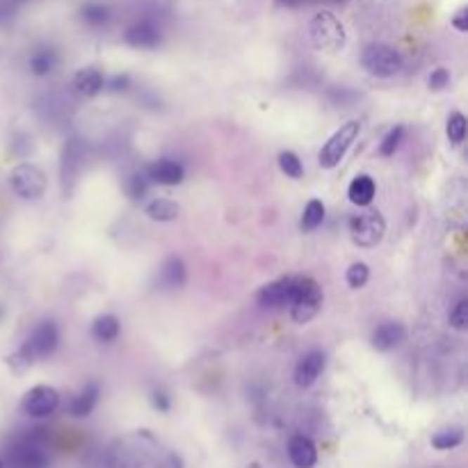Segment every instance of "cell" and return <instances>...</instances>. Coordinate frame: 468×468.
<instances>
[{
    "label": "cell",
    "mask_w": 468,
    "mask_h": 468,
    "mask_svg": "<svg viewBox=\"0 0 468 468\" xmlns=\"http://www.w3.org/2000/svg\"><path fill=\"white\" fill-rule=\"evenodd\" d=\"M58 345H60V329H58V325H55L53 320H44V323L32 332V336L23 343L21 350H18L12 356V359H9V363H12V365L21 363V368H18V370H25V368H30V365L37 359L51 356L55 350H58Z\"/></svg>",
    "instance_id": "obj_1"
},
{
    "label": "cell",
    "mask_w": 468,
    "mask_h": 468,
    "mask_svg": "<svg viewBox=\"0 0 468 468\" xmlns=\"http://www.w3.org/2000/svg\"><path fill=\"white\" fill-rule=\"evenodd\" d=\"M361 133V124L356 122V119H352V122L343 124L338 131L329 137V140L325 142V146L320 149L318 153V162L323 169H334L341 164V160L347 155V151H350V146L356 142V137H359Z\"/></svg>",
    "instance_id": "obj_4"
},
{
    "label": "cell",
    "mask_w": 468,
    "mask_h": 468,
    "mask_svg": "<svg viewBox=\"0 0 468 468\" xmlns=\"http://www.w3.org/2000/svg\"><path fill=\"white\" fill-rule=\"evenodd\" d=\"M466 128H468V122L462 112H453L450 117H448L446 135H448V140H450V144L460 146L466 140Z\"/></svg>",
    "instance_id": "obj_25"
},
{
    "label": "cell",
    "mask_w": 468,
    "mask_h": 468,
    "mask_svg": "<svg viewBox=\"0 0 468 468\" xmlns=\"http://www.w3.org/2000/svg\"><path fill=\"white\" fill-rule=\"evenodd\" d=\"M119 332H122V323H119V318L112 316V313L98 316L94 323H91V336H94L98 343H112V341H117Z\"/></svg>",
    "instance_id": "obj_21"
},
{
    "label": "cell",
    "mask_w": 468,
    "mask_h": 468,
    "mask_svg": "<svg viewBox=\"0 0 468 468\" xmlns=\"http://www.w3.org/2000/svg\"><path fill=\"white\" fill-rule=\"evenodd\" d=\"M60 407V393L53 386H34L23 396L21 400V409L25 416L30 418H46L55 414Z\"/></svg>",
    "instance_id": "obj_8"
},
{
    "label": "cell",
    "mask_w": 468,
    "mask_h": 468,
    "mask_svg": "<svg viewBox=\"0 0 468 468\" xmlns=\"http://www.w3.org/2000/svg\"><path fill=\"white\" fill-rule=\"evenodd\" d=\"M12 466L14 468H46L48 466V457L41 450V448H37L34 443H23L14 448L12 453Z\"/></svg>",
    "instance_id": "obj_17"
},
{
    "label": "cell",
    "mask_w": 468,
    "mask_h": 468,
    "mask_svg": "<svg viewBox=\"0 0 468 468\" xmlns=\"http://www.w3.org/2000/svg\"><path fill=\"white\" fill-rule=\"evenodd\" d=\"M448 323H450V327L457 329V332H464L468 327V299L457 301L450 311V316H448Z\"/></svg>",
    "instance_id": "obj_30"
},
{
    "label": "cell",
    "mask_w": 468,
    "mask_h": 468,
    "mask_svg": "<svg viewBox=\"0 0 468 468\" xmlns=\"http://www.w3.org/2000/svg\"><path fill=\"white\" fill-rule=\"evenodd\" d=\"M144 213L153 222H174L181 215V206L171 199H151L149 204L144 206Z\"/></svg>",
    "instance_id": "obj_20"
},
{
    "label": "cell",
    "mask_w": 468,
    "mask_h": 468,
    "mask_svg": "<svg viewBox=\"0 0 468 468\" xmlns=\"http://www.w3.org/2000/svg\"><path fill=\"white\" fill-rule=\"evenodd\" d=\"M128 76H115V78H110V80H105V89H110V91H124L126 87H128Z\"/></svg>",
    "instance_id": "obj_35"
},
{
    "label": "cell",
    "mask_w": 468,
    "mask_h": 468,
    "mask_svg": "<svg viewBox=\"0 0 468 468\" xmlns=\"http://www.w3.org/2000/svg\"><path fill=\"white\" fill-rule=\"evenodd\" d=\"M80 16H82V21L89 25H103L110 18V9L105 5H98V3H87L80 9Z\"/></svg>",
    "instance_id": "obj_27"
},
{
    "label": "cell",
    "mask_w": 468,
    "mask_h": 468,
    "mask_svg": "<svg viewBox=\"0 0 468 468\" xmlns=\"http://www.w3.org/2000/svg\"><path fill=\"white\" fill-rule=\"evenodd\" d=\"M146 178L155 186H181L183 178H186V169H183V164L171 160V158H160L151 162L149 167H146Z\"/></svg>",
    "instance_id": "obj_10"
},
{
    "label": "cell",
    "mask_w": 468,
    "mask_h": 468,
    "mask_svg": "<svg viewBox=\"0 0 468 468\" xmlns=\"http://www.w3.org/2000/svg\"><path fill=\"white\" fill-rule=\"evenodd\" d=\"M160 39L162 34L158 30V25H153L151 21H137L124 32V41L128 46H133V48H155Z\"/></svg>",
    "instance_id": "obj_13"
},
{
    "label": "cell",
    "mask_w": 468,
    "mask_h": 468,
    "mask_svg": "<svg viewBox=\"0 0 468 468\" xmlns=\"http://www.w3.org/2000/svg\"><path fill=\"white\" fill-rule=\"evenodd\" d=\"M323 308V288L311 277H295L292 281V299H290V318L292 323L306 325Z\"/></svg>",
    "instance_id": "obj_2"
},
{
    "label": "cell",
    "mask_w": 468,
    "mask_h": 468,
    "mask_svg": "<svg viewBox=\"0 0 468 468\" xmlns=\"http://www.w3.org/2000/svg\"><path fill=\"white\" fill-rule=\"evenodd\" d=\"M288 457L295 468H313L318 464V448L304 434H295L288 441Z\"/></svg>",
    "instance_id": "obj_14"
},
{
    "label": "cell",
    "mask_w": 468,
    "mask_h": 468,
    "mask_svg": "<svg viewBox=\"0 0 468 468\" xmlns=\"http://www.w3.org/2000/svg\"><path fill=\"white\" fill-rule=\"evenodd\" d=\"M386 233V219L379 210H365V213L350 217V235L356 247H377Z\"/></svg>",
    "instance_id": "obj_5"
},
{
    "label": "cell",
    "mask_w": 468,
    "mask_h": 468,
    "mask_svg": "<svg viewBox=\"0 0 468 468\" xmlns=\"http://www.w3.org/2000/svg\"><path fill=\"white\" fill-rule=\"evenodd\" d=\"M361 64L375 78H391L402 69V58L396 48L386 44H370L365 46L361 55Z\"/></svg>",
    "instance_id": "obj_7"
},
{
    "label": "cell",
    "mask_w": 468,
    "mask_h": 468,
    "mask_svg": "<svg viewBox=\"0 0 468 468\" xmlns=\"http://www.w3.org/2000/svg\"><path fill=\"white\" fill-rule=\"evenodd\" d=\"M308 37L318 51H329V53L345 48V41H347L345 25L338 21V16L332 12H320L311 18Z\"/></svg>",
    "instance_id": "obj_3"
},
{
    "label": "cell",
    "mask_w": 468,
    "mask_h": 468,
    "mask_svg": "<svg viewBox=\"0 0 468 468\" xmlns=\"http://www.w3.org/2000/svg\"><path fill=\"white\" fill-rule=\"evenodd\" d=\"M0 468H5V462H3V460H0Z\"/></svg>",
    "instance_id": "obj_36"
},
{
    "label": "cell",
    "mask_w": 468,
    "mask_h": 468,
    "mask_svg": "<svg viewBox=\"0 0 468 468\" xmlns=\"http://www.w3.org/2000/svg\"><path fill=\"white\" fill-rule=\"evenodd\" d=\"M188 279V270H186V263L178 256H169L167 261L162 263L160 268V274H158V281L162 288H181L183 283Z\"/></svg>",
    "instance_id": "obj_18"
},
{
    "label": "cell",
    "mask_w": 468,
    "mask_h": 468,
    "mask_svg": "<svg viewBox=\"0 0 468 468\" xmlns=\"http://www.w3.org/2000/svg\"><path fill=\"white\" fill-rule=\"evenodd\" d=\"M279 169L286 174L288 178H301L304 176V164H301L299 155L292 151H281L279 153Z\"/></svg>",
    "instance_id": "obj_26"
},
{
    "label": "cell",
    "mask_w": 468,
    "mask_h": 468,
    "mask_svg": "<svg viewBox=\"0 0 468 468\" xmlns=\"http://www.w3.org/2000/svg\"><path fill=\"white\" fill-rule=\"evenodd\" d=\"M9 186H12L16 197L30 201V199H41L46 195L48 181H46V174L37 164L21 162L9 174Z\"/></svg>",
    "instance_id": "obj_6"
},
{
    "label": "cell",
    "mask_w": 468,
    "mask_h": 468,
    "mask_svg": "<svg viewBox=\"0 0 468 468\" xmlns=\"http://www.w3.org/2000/svg\"><path fill=\"white\" fill-rule=\"evenodd\" d=\"M98 398H100V386L96 382H89L85 384V389H82L76 398L71 402V416L76 418H85L89 416L94 407L98 405Z\"/></svg>",
    "instance_id": "obj_19"
},
{
    "label": "cell",
    "mask_w": 468,
    "mask_h": 468,
    "mask_svg": "<svg viewBox=\"0 0 468 468\" xmlns=\"http://www.w3.org/2000/svg\"><path fill=\"white\" fill-rule=\"evenodd\" d=\"M149 188H151V181L146 178V174L144 176H133L131 178V183H128V195H131L135 201H142L144 197H146V192H149Z\"/></svg>",
    "instance_id": "obj_31"
},
{
    "label": "cell",
    "mask_w": 468,
    "mask_h": 468,
    "mask_svg": "<svg viewBox=\"0 0 468 468\" xmlns=\"http://www.w3.org/2000/svg\"><path fill=\"white\" fill-rule=\"evenodd\" d=\"M402 137H405V126H393L391 131L384 135V140L379 144V153L384 155V158H389V155H393L398 151V146L402 142Z\"/></svg>",
    "instance_id": "obj_29"
},
{
    "label": "cell",
    "mask_w": 468,
    "mask_h": 468,
    "mask_svg": "<svg viewBox=\"0 0 468 468\" xmlns=\"http://www.w3.org/2000/svg\"><path fill=\"white\" fill-rule=\"evenodd\" d=\"M464 443V429L462 427H446L438 429L432 436V448L436 450H453V448H460Z\"/></svg>",
    "instance_id": "obj_22"
},
{
    "label": "cell",
    "mask_w": 468,
    "mask_h": 468,
    "mask_svg": "<svg viewBox=\"0 0 468 468\" xmlns=\"http://www.w3.org/2000/svg\"><path fill=\"white\" fill-rule=\"evenodd\" d=\"M453 27L457 32H468V7H462L460 12L453 16Z\"/></svg>",
    "instance_id": "obj_34"
},
{
    "label": "cell",
    "mask_w": 468,
    "mask_h": 468,
    "mask_svg": "<svg viewBox=\"0 0 468 468\" xmlns=\"http://www.w3.org/2000/svg\"><path fill=\"white\" fill-rule=\"evenodd\" d=\"M323 222H325V204L320 199H311L306 204V208H304V215H301L299 226L304 228V231H316Z\"/></svg>",
    "instance_id": "obj_23"
},
{
    "label": "cell",
    "mask_w": 468,
    "mask_h": 468,
    "mask_svg": "<svg viewBox=\"0 0 468 468\" xmlns=\"http://www.w3.org/2000/svg\"><path fill=\"white\" fill-rule=\"evenodd\" d=\"M368 279H370V268L365 263H352L350 270H347V274H345L347 286L354 288V290L363 288L365 283H368Z\"/></svg>",
    "instance_id": "obj_28"
},
{
    "label": "cell",
    "mask_w": 468,
    "mask_h": 468,
    "mask_svg": "<svg viewBox=\"0 0 468 468\" xmlns=\"http://www.w3.org/2000/svg\"><path fill=\"white\" fill-rule=\"evenodd\" d=\"M292 281L295 277H286L279 281H272L268 286H263L256 295V301L265 308H281V306H290L292 299Z\"/></svg>",
    "instance_id": "obj_11"
},
{
    "label": "cell",
    "mask_w": 468,
    "mask_h": 468,
    "mask_svg": "<svg viewBox=\"0 0 468 468\" xmlns=\"http://www.w3.org/2000/svg\"><path fill=\"white\" fill-rule=\"evenodd\" d=\"M151 405H153V409H158V411H162V414H164V411L171 409V398L162 389H155L151 393Z\"/></svg>",
    "instance_id": "obj_33"
},
{
    "label": "cell",
    "mask_w": 468,
    "mask_h": 468,
    "mask_svg": "<svg viewBox=\"0 0 468 468\" xmlns=\"http://www.w3.org/2000/svg\"><path fill=\"white\" fill-rule=\"evenodd\" d=\"M405 338H407L405 325H400V323H384V325H379L372 332L370 345L377 352H391V350H396L398 345L405 343Z\"/></svg>",
    "instance_id": "obj_12"
},
{
    "label": "cell",
    "mask_w": 468,
    "mask_h": 468,
    "mask_svg": "<svg viewBox=\"0 0 468 468\" xmlns=\"http://www.w3.org/2000/svg\"><path fill=\"white\" fill-rule=\"evenodd\" d=\"M427 85L432 91H443L448 85H450V73H448V69H443V67L434 69L432 73H429Z\"/></svg>",
    "instance_id": "obj_32"
},
{
    "label": "cell",
    "mask_w": 468,
    "mask_h": 468,
    "mask_svg": "<svg viewBox=\"0 0 468 468\" xmlns=\"http://www.w3.org/2000/svg\"><path fill=\"white\" fill-rule=\"evenodd\" d=\"M73 87H76V91L82 96H96L105 89V76L94 67L80 69L76 76H73Z\"/></svg>",
    "instance_id": "obj_16"
},
{
    "label": "cell",
    "mask_w": 468,
    "mask_h": 468,
    "mask_svg": "<svg viewBox=\"0 0 468 468\" xmlns=\"http://www.w3.org/2000/svg\"><path fill=\"white\" fill-rule=\"evenodd\" d=\"M58 67V55L51 48H41L37 51L30 58V71L34 76H48V73Z\"/></svg>",
    "instance_id": "obj_24"
},
{
    "label": "cell",
    "mask_w": 468,
    "mask_h": 468,
    "mask_svg": "<svg viewBox=\"0 0 468 468\" xmlns=\"http://www.w3.org/2000/svg\"><path fill=\"white\" fill-rule=\"evenodd\" d=\"M325 365H327V356H325V352H320V350L308 352V354L301 356L299 363L295 365V375H292V379H295V384H297L299 389L313 386V384L318 382L320 375H323Z\"/></svg>",
    "instance_id": "obj_9"
},
{
    "label": "cell",
    "mask_w": 468,
    "mask_h": 468,
    "mask_svg": "<svg viewBox=\"0 0 468 468\" xmlns=\"http://www.w3.org/2000/svg\"><path fill=\"white\" fill-rule=\"evenodd\" d=\"M375 195H377V186H375L372 176H368V174H359V176H354V181L350 183V188H347V199L359 208H368L372 204Z\"/></svg>",
    "instance_id": "obj_15"
}]
</instances>
